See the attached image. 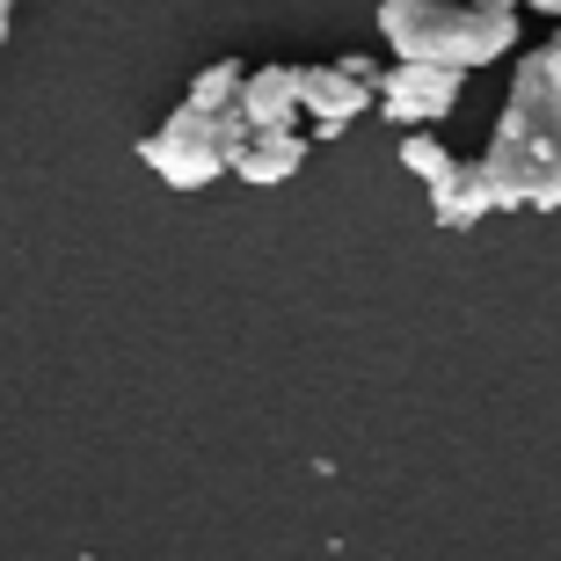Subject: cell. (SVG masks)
I'll return each instance as SVG.
<instances>
[{
    "label": "cell",
    "instance_id": "obj_1",
    "mask_svg": "<svg viewBox=\"0 0 561 561\" xmlns=\"http://www.w3.org/2000/svg\"><path fill=\"white\" fill-rule=\"evenodd\" d=\"M496 211H561V44L525 51L481 153Z\"/></svg>",
    "mask_w": 561,
    "mask_h": 561
},
{
    "label": "cell",
    "instance_id": "obj_2",
    "mask_svg": "<svg viewBox=\"0 0 561 561\" xmlns=\"http://www.w3.org/2000/svg\"><path fill=\"white\" fill-rule=\"evenodd\" d=\"M379 30L409 66H445V73H474V66L518 51V15H489L467 0H379Z\"/></svg>",
    "mask_w": 561,
    "mask_h": 561
},
{
    "label": "cell",
    "instance_id": "obj_3",
    "mask_svg": "<svg viewBox=\"0 0 561 561\" xmlns=\"http://www.w3.org/2000/svg\"><path fill=\"white\" fill-rule=\"evenodd\" d=\"M249 146L241 110L227 117H197V110H175L168 125H153V139H139V161L161 175L168 190H205L233 168V153Z\"/></svg>",
    "mask_w": 561,
    "mask_h": 561
},
{
    "label": "cell",
    "instance_id": "obj_4",
    "mask_svg": "<svg viewBox=\"0 0 561 561\" xmlns=\"http://www.w3.org/2000/svg\"><path fill=\"white\" fill-rule=\"evenodd\" d=\"M459 95H467V73H445V66H409L394 59L387 66V81H379V110L394 117V125H437V117H453Z\"/></svg>",
    "mask_w": 561,
    "mask_h": 561
},
{
    "label": "cell",
    "instance_id": "obj_5",
    "mask_svg": "<svg viewBox=\"0 0 561 561\" xmlns=\"http://www.w3.org/2000/svg\"><path fill=\"white\" fill-rule=\"evenodd\" d=\"M241 125H249V139L299 131V66H249V81H241Z\"/></svg>",
    "mask_w": 561,
    "mask_h": 561
},
{
    "label": "cell",
    "instance_id": "obj_6",
    "mask_svg": "<svg viewBox=\"0 0 561 561\" xmlns=\"http://www.w3.org/2000/svg\"><path fill=\"white\" fill-rule=\"evenodd\" d=\"M373 110V95L357 81H343L335 66H299V117H307L321 139H335V131H351L357 117Z\"/></svg>",
    "mask_w": 561,
    "mask_h": 561
},
{
    "label": "cell",
    "instance_id": "obj_7",
    "mask_svg": "<svg viewBox=\"0 0 561 561\" xmlns=\"http://www.w3.org/2000/svg\"><path fill=\"white\" fill-rule=\"evenodd\" d=\"M431 211L445 233H467L481 227L489 211H496V197H489V175H481V161H453L445 175L431 183Z\"/></svg>",
    "mask_w": 561,
    "mask_h": 561
},
{
    "label": "cell",
    "instance_id": "obj_8",
    "mask_svg": "<svg viewBox=\"0 0 561 561\" xmlns=\"http://www.w3.org/2000/svg\"><path fill=\"white\" fill-rule=\"evenodd\" d=\"M299 168H307V139L285 131V139H249L241 153H233L227 175H241V183H255V190H277V183H291Z\"/></svg>",
    "mask_w": 561,
    "mask_h": 561
},
{
    "label": "cell",
    "instance_id": "obj_9",
    "mask_svg": "<svg viewBox=\"0 0 561 561\" xmlns=\"http://www.w3.org/2000/svg\"><path fill=\"white\" fill-rule=\"evenodd\" d=\"M241 81H249V66H241V59L197 66V81H190V103L183 110H197V117H227V110H241Z\"/></svg>",
    "mask_w": 561,
    "mask_h": 561
},
{
    "label": "cell",
    "instance_id": "obj_10",
    "mask_svg": "<svg viewBox=\"0 0 561 561\" xmlns=\"http://www.w3.org/2000/svg\"><path fill=\"white\" fill-rule=\"evenodd\" d=\"M401 168H409V175H423V183H437V175L453 168V153H445V139H437V131H409V139H401Z\"/></svg>",
    "mask_w": 561,
    "mask_h": 561
},
{
    "label": "cell",
    "instance_id": "obj_11",
    "mask_svg": "<svg viewBox=\"0 0 561 561\" xmlns=\"http://www.w3.org/2000/svg\"><path fill=\"white\" fill-rule=\"evenodd\" d=\"M335 73H343V81H357V88H365V95L379 103V81H387V66H379V59H365V51H351V59H335Z\"/></svg>",
    "mask_w": 561,
    "mask_h": 561
},
{
    "label": "cell",
    "instance_id": "obj_12",
    "mask_svg": "<svg viewBox=\"0 0 561 561\" xmlns=\"http://www.w3.org/2000/svg\"><path fill=\"white\" fill-rule=\"evenodd\" d=\"M525 8H533V15H554V22H561V0H518V15H525Z\"/></svg>",
    "mask_w": 561,
    "mask_h": 561
},
{
    "label": "cell",
    "instance_id": "obj_13",
    "mask_svg": "<svg viewBox=\"0 0 561 561\" xmlns=\"http://www.w3.org/2000/svg\"><path fill=\"white\" fill-rule=\"evenodd\" d=\"M467 8H489V15H518V0H467Z\"/></svg>",
    "mask_w": 561,
    "mask_h": 561
},
{
    "label": "cell",
    "instance_id": "obj_14",
    "mask_svg": "<svg viewBox=\"0 0 561 561\" xmlns=\"http://www.w3.org/2000/svg\"><path fill=\"white\" fill-rule=\"evenodd\" d=\"M0 44H8V0H0Z\"/></svg>",
    "mask_w": 561,
    "mask_h": 561
},
{
    "label": "cell",
    "instance_id": "obj_15",
    "mask_svg": "<svg viewBox=\"0 0 561 561\" xmlns=\"http://www.w3.org/2000/svg\"><path fill=\"white\" fill-rule=\"evenodd\" d=\"M554 44H561V30H554Z\"/></svg>",
    "mask_w": 561,
    "mask_h": 561
}]
</instances>
